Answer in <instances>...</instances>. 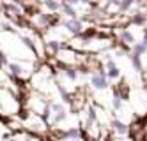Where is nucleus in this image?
Masks as SVG:
<instances>
[{
  "label": "nucleus",
  "instance_id": "nucleus-20",
  "mask_svg": "<svg viewBox=\"0 0 147 141\" xmlns=\"http://www.w3.org/2000/svg\"><path fill=\"white\" fill-rule=\"evenodd\" d=\"M80 0H62V4H69V5H76Z\"/></svg>",
  "mask_w": 147,
  "mask_h": 141
},
{
  "label": "nucleus",
  "instance_id": "nucleus-17",
  "mask_svg": "<svg viewBox=\"0 0 147 141\" xmlns=\"http://www.w3.org/2000/svg\"><path fill=\"white\" fill-rule=\"evenodd\" d=\"M145 49H147V44H145V42H142V44H136V46H135V55L140 57Z\"/></svg>",
  "mask_w": 147,
  "mask_h": 141
},
{
  "label": "nucleus",
  "instance_id": "nucleus-6",
  "mask_svg": "<svg viewBox=\"0 0 147 141\" xmlns=\"http://www.w3.org/2000/svg\"><path fill=\"white\" fill-rule=\"evenodd\" d=\"M107 74H108V80H117V78H121V71L117 69V65H115V62L112 58L107 60Z\"/></svg>",
  "mask_w": 147,
  "mask_h": 141
},
{
  "label": "nucleus",
  "instance_id": "nucleus-22",
  "mask_svg": "<svg viewBox=\"0 0 147 141\" xmlns=\"http://www.w3.org/2000/svg\"><path fill=\"white\" fill-rule=\"evenodd\" d=\"M85 141H103V139H99V138H85Z\"/></svg>",
  "mask_w": 147,
  "mask_h": 141
},
{
  "label": "nucleus",
  "instance_id": "nucleus-21",
  "mask_svg": "<svg viewBox=\"0 0 147 141\" xmlns=\"http://www.w3.org/2000/svg\"><path fill=\"white\" fill-rule=\"evenodd\" d=\"M133 21H135V23H144V16H135Z\"/></svg>",
  "mask_w": 147,
  "mask_h": 141
},
{
  "label": "nucleus",
  "instance_id": "nucleus-16",
  "mask_svg": "<svg viewBox=\"0 0 147 141\" xmlns=\"http://www.w3.org/2000/svg\"><path fill=\"white\" fill-rule=\"evenodd\" d=\"M131 62H133V65H135L136 71L142 69V63H140V57L138 55H135V53H133V55H131Z\"/></svg>",
  "mask_w": 147,
  "mask_h": 141
},
{
  "label": "nucleus",
  "instance_id": "nucleus-11",
  "mask_svg": "<svg viewBox=\"0 0 147 141\" xmlns=\"http://www.w3.org/2000/svg\"><path fill=\"white\" fill-rule=\"evenodd\" d=\"M46 46H48V49L53 53V55H57V53L62 49V46H64V44H62L60 41H48V42H46Z\"/></svg>",
  "mask_w": 147,
  "mask_h": 141
},
{
  "label": "nucleus",
  "instance_id": "nucleus-12",
  "mask_svg": "<svg viewBox=\"0 0 147 141\" xmlns=\"http://www.w3.org/2000/svg\"><path fill=\"white\" fill-rule=\"evenodd\" d=\"M43 4H45V7H46L48 11H53V13L62 7V4H59L57 0H43Z\"/></svg>",
  "mask_w": 147,
  "mask_h": 141
},
{
  "label": "nucleus",
  "instance_id": "nucleus-18",
  "mask_svg": "<svg viewBox=\"0 0 147 141\" xmlns=\"http://www.w3.org/2000/svg\"><path fill=\"white\" fill-rule=\"evenodd\" d=\"M131 4H133V0H121L119 7H121V11H126V9H129V7H131Z\"/></svg>",
  "mask_w": 147,
  "mask_h": 141
},
{
  "label": "nucleus",
  "instance_id": "nucleus-3",
  "mask_svg": "<svg viewBox=\"0 0 147 141\" xmlns=\"http://www.w3.org/2000/svg\"><path fill=\"white\" fill-rule=\"evenodd\" d=\"M110 129H112V132L119 134V136H126V134L129 132V127L126 125L122 120H119V118H113V120H110Z\"/></svg>",
  "mask_w": 147,
  "mask_h": 141
},
{
  "label": "nucleus",
  "instance_id": "nucleus-5",
  "mask_svg": "<svg viewBox=\"0 0 147 141\" xmlns=\"http://www.w3.org/2000/svg\"><path fill=\"white\" fill-rule=\"evenodd\" d=\"M64 27L71 32V34H75V35H78V34H82V30H83V25H82V21L80 19H76V18H73V19H67L66 23H64Z\"/></svg>",
  "mask_w": 147,
  "mask_h": 141
},
{
  "label": "nucleus",
  "instance_id": "nucleus-8",
  "mask_svg": "<svg viewBox=\"0 0 147 141\" xmlns=\"http://www.w3.org/2000/svg\"><path fill=\"white\" fill-rule=\"evenodd\" d=\"M57 90H59V94H60V97H62V102H64V104H69V102L73 101V95H71L60 83H57Z\"/></svg>",
  "mask_w": 147,
  "mask_h": 141
},
{
  "label": "nucleus",
  "instance_id": "nucleus-14",
  "mask_svg": "<svg viewBox=\"0 0 147 141\" xmlns=\"http://www.w3.org/2000/svg\"><path fill=\"white\" fill-rule=\"evenodd\" d=\"M64 74H66V78H67V80H71V81H76V78H78V71L71 69V67L64 69Z\"/></svg>",
  "mask_w": 147,
  "mask_h": 141
},
{
  "label": "nucleus",
  "instance_id": "nucleus-13",
  "mask_svg": "<svg viewBox=\"0 0 147 141\" xmlns=\"http://www.w3.org/2000/svg\"><path fill=\"white\" fill-rule=\"evenodd\" d=\"M20 41H22L27 48H30L32 51H36V44H34V41L30 39V37H27V35H20Z\"/></svg>",
  "mask_w": 147,
  "mask_h": 141
},
{
  "label": "nucleus",
  "instance_id": "nucleus-9",
  "mask_svg": "<svg viewBox=\"0 0 147 141\" xmlns=\"http://www.w3.org/2000/svg\"><path fill=\"white\" fill-rule=\"evenodd\" d=\"M62 13H64L69 19H73V18H76V9H75V5H69V4H62Z\"/></svg>",
  "mask_w": 147,
  "mask_h": 141
},
{
  "label": "nucleus",
  "instance_id": "nucleus-4",
  "mask_svg": "<svg viewBox=\"0 0 147 141\" xmlns=\"http://www.w3.org/2000/svg\"><path fill=\"white\" fill-rule=\"evenodd\" d=\"M62 136L66 139H69V141H78V139L83 138V131L80 127H69V129H66V131L62 132Z\"/></svg>",
  "mask_w": 147,
  "mask_h": 141
},
{
  "label": "nucleus",
  "instance_id": "nucleus-2",
  "mask_svg": "<svg viewBox=\"0 0 147 141\" xmlns=\"http://www.w3.org/2000/svg\"><path fill=\"white\" fill-rule=\"evenodd\" d=\"M51 113H53V116H51V122H53L55 125H59L60 122H64L66 118H67L66 104H64V102H51Z\"/></svg>",
  "mask_w": 147,
  "mask_h": 141
},
{
  "label": "nucleus",
  "instance_id": "nucleus-23",
  "mask_svg": "<svg viewBox=\"0 0 147 141\" xmlns=\"http://www.w3.org/2000/svg\"><path fill=\"white\" fill-rule=\"evenodd\" d=\"M80 2H83V4H89V2H90V0H80Z\"/></svg>",
  "mask_w": 147,
  "mask_h": 141
},
{
  "label": "nucleus",
  "instance_id": "nucleus-7",
  "mask_svg": "<svg viewBox=\"0 0 147 141\" xmlns=\"http://www.w3.org/2000/svg\"><path fill=\"white\" fill-rule=\"evenodd\" d=\"M7 69H9V74H11L14 80H20L23 76V67L20 65V63H16V62H9Z\"/></svg>",
  "mask_w": 147,
  "mask_h": 141
},
{
  "label": "nucleus",
  "instance_id": "nucleus-19",
  "mask_svg": "<svg viewBox=\"0 0 147 141\" xmlns=\"http://www.w3.org/2000/svg\"><path fill=\"white\" fill-rule=\"evenodd\" d=\"M50 18H51V14H41L39 21H41V23H43V25H46L48 21H50Z\"/></svg>",
  "mask_w": 147,
  "mask_h": 141
},
{
  "label": "nucleus",
  "instance_id": "nucleus-24",
  "mask_svg": "<svg viewBox=\"0 0 147 141\" xmlns=\"http://www.w3.org/2000/svg\"><path fill=\"white\" fill-rule=\"evenodd\" d=\"M7 141H16V139H7Z\"/></svg>",
  "mask_w": 147,
  "mask_h": 141
},
{
  "label": "nucleus",
  "instance_id": "nucleus-1",
  "mask_svg": "<svg viewBox=\"0 0 147 141\" xmlns=\"http://www.w3.org/2000/svg\"><path fill=\"white\" fill-rule=\"evenodd\" d=\"M90 85H92V88H96V90H107L108 88V74H107V71L99 69L96 74H92L90 76Z\"/></svg>",
  "mask_w": 147,
  "mask_h": 141
},
{
  "label": "nucleus",
  "instance_id": "nucleus-10",
  "mask_svg": "<svg viewBox=\"0 0 147 141\" xmlns=\"http://www.w3.org/2000/svg\"><path fill=\"white\" fill-rule=\"evenodd\" d=\"M98 122V111H96V108L90 106L89 110H87V124L92 125V124H96Z\"/></svg>",
  "mask_w": 147,
  "mask_h": 141
},
{
  "label": "nucleus",
  "instance_id": "nucleus-15",
  "mask_svg": "<svg viewBox=\"0 0 147 141\" xmlns=\"http://www.w3.org/2000/svg\"><path fill=\"white\" fill-rule=\"evenodd\" d=\"M122 41L128 42V44H133V42H135V37H133L131 32H122Z\"/></svg>",
  "mask_w": 147,
  "mask_h": 141
}]
</instances>
